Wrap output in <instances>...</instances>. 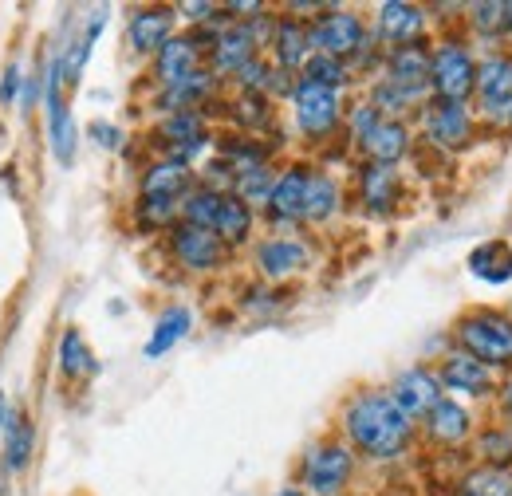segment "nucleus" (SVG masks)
I'll return each mask as SVG.
<instances>
[{
	"label": "nucleus",
	"instance_id": "19",
	"mask_svg": "<svg viewBox=\"0 0 512 496\" xmlns=\"http://www.w3.org/2000/svg\"><path fill=\"white\" fill-rule=\"evenodd\" d=\"M308 264H312V248L296 237H272L256 248V268L264 272V280H288Z\"/></svg>",
	"mask_w": 512,
	"mask_h": 496
},
{
	"label": "nucleus",
	"instance_id": "27",
	"mask_svg": "<svg viewBox=\"0 0 512 496\" xmlns=\"http://www.w3.org/2000/svg\"><path fill=\"white\" fill-rule=\"evenodd\" d=\"M398 170L394 166H379V162H367L359 170V197L367 205V213H390L394 201H398Z\"/></svg>",
	"mask_w": 512,
	"mask_h": 496
},
{
	"label": "nucleus",
	"instance_id": "44",
	"mask_svg": "<svg viewBox=\"0 0 512 496\" xmlns=\"http://www.w3.org/2000/svg\"><path fill=\"white\" fill-rule=\"evenodd\" d=\"M497 406H501V418H505V426H512V371H509V378L497 386Z\"/></svg>",
	"mask_w": 512,
	"mask_h": 496
},
{
	"label": "nucleus",
	"instance_id": "26",
	"mask_svg": "<svg viewBox=\"0 0 512 496\" xmlns=\"http://www.w3.org/2000/svg\"><path fill=\"white\" fill-rule=\"evenodd\" d=\"M469 276H477L481 284H493V288H505L512 280V245L509 241H485L469 252L465 260Z\"/></svg>",
	"mask_w": 512,
	"mask_h": 496
},
{
	"label": "nucleus",
	"instance_id": "1",
	"mask_svg": "<svg viewBox=\"0 0 512 496\" xmlns=\"http://www.w3.org/2000/svg\"><path fill=\"white\" fill-rule=\"evenodd\" d=\"M343 437L355 453L371 461H394L410 449L414 422L394 406L386 390H367L343 406Z\"/></svg>",
	"mask_w": 512,
	"mask_h": 496
},
{
	"label": "nucleus",
	"instance_id": "6",
	"mask_svg": "<svg viewBox=\"0 0 512 496\" xmlns=\"http://www.w3.org/2000/svg\"><path fill=\"white\" fill-rule=\"evenodd\" d=\"M292 115H296V126H300V134H308V138H331L339 123H343V99H339V91H327V87H316V83H308V79H296V87H292Z\"/></svg>",
	"mask_w": 512,
	"mask_h": 496
},
{
	"label": "nucleus",
	"instance_id": "29",
	"mask_svg": "<svg viewBox=\"0 0 512 496\" xmlns=\"http://www.w3.org/2000/svg\"><path fill=\"white\" fill-rule=\"evenodd\" d=\"M339 205H343L339 182L331 174H323V170H312L308 193H304V221L308 225H323V221H331L339 213Z\"/></svg>",
	"mask_w": 512,
	"mask_h": 496
},
{
	"label": "nucleus",
	"instance_id": "3",
	"mask_svg": "<svg viewBox=\"0 0 512 496\" xmlns=\"http://www.w3.org/2000/svg\"><path fill=\"white\" fill-rule=\"evenodd\" d=\"M477 87V60L465 40L446 36L430 48V99L438 103H473Z\"/></svg>",
	"mask_w": 512,
	"mask_h": 496
},
{
	"label": "nucleus",
	"instance_id": "28",
	"mask_svg": "<svg viewBox=\"0 0 512 496\" xmlns=\"http://www.w3.org/2000/svg\"><path fill=\"white\" fill-rule=\"evenodd\" d=\"M190 327H193L190 308H182V304L166 308L162 315H158V323H154V331H150V339H146L142 355H146V359H162V355H170V351L190 335Z\"/></svg>",
	"mask_w": 512,
	"mask_h": 496
},
{
	"label": "nucleus",
	"instance_id": "47",
	"mask_svg": "<svg viewBox=\"0 0 512 496\" xmlns=\"http://www.w3.org/2000/svg\"><path fill=\"white\" fill-rule=\"evenodd\" d=\"M4 414H8V406H4V394H0V422H4Z\"/></svg>",
	"mask_w": 512,
	"mask_h": 496
},
{
	"label": "nucleus",
	"instance_id": "36",
	"mask_svg": "<svg viewBox=\"0 0 512 496\" xmlns=\"http://www.w3.org/2000/svg\"><path fill=\"white\" fill-rule=\"evenodd\" d=\"M60 371H64L67 378H83V374L99 371V363H95V355H91L87 339H83L75 327L64 331V339H60Z\"/></svg>",
	"mask_w": 512,
	"mask_h": 496
},
{
	"label": "nucleus",
	"instance_id": "45",
	"mask_svg": "<svg viewBox=\"0 0 512 496\" xmlns=\"http://www.w3.org/2000/svg\"><path fill=\"white\" fill-rule=\"evenodd\" d=\"M505 24H509V36H512V0H505Z\"/></svg>",
	"mask_w": 512,
	"mask_h": 496
},
{
	"label": "nucleus",
	"instance_id": "42",
	"mask_svg": "<svg viewBox=\"0 0 512 496\" xmlns=\"http://www.w3.org/2000/svg\"><path fill=\"white\" fill-rule=\"evenodd\" d=\"M221 8L217 4H209V0H186V4H178V16H186L190 24H213V16H217Z\"/></svg>",
	"mask_w": 512,
	"mask_h": 496
},
{
	"label": "nucleus",
	"instance_id": "20",
	"mask_svg": "<svg viewBox=\"0 0 512 496\" xmlns=\"http://www.w3.org/2000/svg\"><path fill=\"white\" fill-rule=\"evenodd\" d=\"M308 178H312V170L308 166H288L280 178H276V186H272V197H268V217L276 221V225H296V221H304V193H308Z\"/></svg>",
	"mask_w": 512,
	"mask_h": 496
},
{
	"label": "nucleus",
	"instance_id": "48",
	"mask_svg": "<svg viewBox=\"0 0 512 496\" xmlns=\"http://www.w3.org/2000/svg\"><path fill=\"white\" fill-rule=\"evenodd\" d=\"M505 123H509V126H512V111H509V115H505Z\"/></svg>",
	"mask_w": 512,
	"mask_h": 496
},
{
	"label": "nucleus",
	"instance_id": "2",
	"mask_svg": "<svg viewBox=\"0 0 512 496\" xmlns=\"http://www.w3.org/2000/svg\"><path fill=\"white\" fill-rule=\"evenodd\" d=\"M453 343L457 351L473 355L477 363H485L489 371H512V315L497 308L465 311L453 327Z\"/></svg>",
	"mask_w": 512,
	"mask_h": 496
},
{
	"label": "nucleus",
	"instance_id": "32",
	"mask_svg": "<svg viewBox=\"0 0 512 496\" xmlns=\"http://www.w3.org/2000/svg\"><path fill=\"white\" fill-rule=\"evenodd\" d=\"M221 201H225V193H217V189L209 186H193L182 197V221L197 225V229H213L217 225V213H221Z\"/></svg>",
	"mask_w": 512,
	"mask_h": 496
},
{
	"label": "nucleus",
	"instance_id": "33",
	"mask_svg": "<svg viewBox=\"0 0 512 496\" xmlns=\"http://www.w3.org/2000/svg\"><path fill=\"white\" fill-rule=\"evenodd\" d=\"M8 422L12 426H8V441H4V461H8L12 473H24L28 461H32V449H36V430L24 414H12Z\"/></svg>",
	"mask_w": 512,
	"mask_h": 496
},
{
	"label": "nucleus",
	"instance_id": "15",
	"mask_svg": "<svg viewBox=\"0 0 512 496\" xmlns=\"http://www.w3.org/2000/svg\"><path fill=\"white\" fill-rule=\"evenodd\" d=\"M426 8L422 4H410V0H386L379 4V16H375V32L379 40L390 48H406V44H418L426 40Z\"/></svg>",
	"mask_w": 512,
	"mask_h": 496
},
{
	"label": "nucleus",
	"instance_id": "8",
	"mask_svg": "<svg viewBox=\"0 0 512 496\" xmlns=\"http://www.w3.org/2000/svg\"><path fill=\"white\" fill-rule=\"evenodd\" d=\"M422 130H426L430 146L453 154V150H465L473 142L477 123H473V111L465 103H438V99H430L422 107Z\"/></svg>",
	"mask_w": 512,
	"mask_h": 496
},
{
	"label": "nucleus",
	"instance_id": "11",
	"mask_svg": "<svg viewBox=\"0 0 512 496\" xmlns=\"http://www.w3.org/2000/svg\"><path fill=\"white\" fill-rule=\"evenodd\" d=\"M60 83L64 79V60L56 56V60L48 63V71H44V107H48V134H52V154L71 166L75 162V138H79V130L71 123V111H67V103L60 99Z\"/></svg>",
	"mask_w": 512,
	"mask_h": 496
},
{
	"label": "nucleus",
	"instance_id": "13",
	"mask_svg": "<svg viewBox=\"0 0 512 496\" xmlns=\"http://www.w3.org/2000/svg\"><path fill=\"white\" fill-rule=\"evenodd\" d=\"M383 79L430 103V44L418 40L406 48H390L383 60Z\"/></svg>",
	"mask_w": 512,
	"mask_h": 496
},
{
	"label": "nucleus",
	"instance_id": "16",
	"mask_svg": "<svg viewBox=\"0 0 512 496\" xmlns=\"http://www.w3.org/2000/svg\"><path fill=\"white\" fill-rule=\"evenodd\" d=\"M174 24H178V8L166 4H150L138 8L127 24V40L138 56H158L170 40H174Z\"/></svg>",
	"mask_w": 512,
	"mask_h": 496
},
{
	"label": "nucleus",
	"instance_id": "18",
	"mask_svg": "<svg viewBox=\"0 0 512 496\" xmlns=\"http://www.w3.org/2000/svg\"><path fill=\"white\" fill-rule=\"evenodd\" d=\"M272 56H276V67L296 75L304 71V63L312 60V36H308V20L300 16H276V36H272Z\"/></svg>",
	"mask_w": 512,
	"mask_h": 496
},
{
	"label": "nucleus",
	"instance_id": "38",
	"mask_svg": "<svg viewBox=\"0 0 512 496\" xmlns=\"http://www.w3.org/2000/svg\"><path fill=\"white\" fill-rule=\"evenodd\" d=\"M300 79H308L316 87H327V91H343L351 83V67L343 60H331V56H312V60L304 63Z\"/></svg>",
	"mask_w": 512,
	"mask_h": 496
},
{
	"label": "nucleus",
	"instance_id": "30",
	"mask_svg": "<svg viewBox=\"0 0 512 496\" xmlns=\"http://www.w3.org/2000/svg\"><path fill=\"white\" fill-rule=\"evenodd\" d=\"M213 233L225 241V248H237L245 245L253 237V205H245L237 193H225L221 201V213H217V225Z\"/></svg>",
	"mask_w": 512,
	"mask_h": 496
},
{
	"label": "nucleus",
	"instance_id": "10",
	"mask_svg": "<svg viewBox=\"0 0 512 496\" xmlns=\"http://www.w3.org/2000/svg\"><path fill=\"white\" fill-rule=\"evenodd\" d=\"M386 394L394 398V406H398L410 422H422V418L446 398V390H442V382H438V371H430V367H406V371L390 382Z\"/></svg>",
	"mask_w": 512,
	"mask_h": 496
},
{
	"label": "nucleus",
	"instance_id": "31",
	"mask_svg": "<svg viewBox=\"0 0 512 496\" xmlns=\"http://www.w3.org/2000/svg\"><path fill=\"white\" fill-rule=\"evenodd\" d=\"M453 496H512V469L497 465H477L457 477Z\"/></svg>",
	"mask_w": 512,
	"mask_h": 496
},
{
	"label": "nucleus",
	"instance_id": "12",
	"mask_svg": "<svg viewBox=\"0 0 512 496\" xmlns=\"http://www.w3.org/2000/svg\"><path fill=\"white\" fill-rule=\"evenodd\" d=\"M158 138L166 146V158L190 166L193 158H201L209 150V126H205V115L201 111H178V115H162V126H158Z\"/></svg>",
	"mask_w": 512,
	"mask_h": 496
},
{
	"label": "nucleus",
	"instance_id": "14",
	"mask_svg": "<svg viewBox=\"0 0 512 496\" xmlns=\"http://www.w3.org/2000/svg\"><path fill=\"white\" fill-rule=\"evenodd\" d=\"M438 382H442V390L449 394H461V398H489L493 390H497V374L489 371L485 363H477L473 355H465V351H449L442 355V363H438Z\"/></svg>",
	"mask_w": 512,
	"mask_h": 496
},
{
	"label": "nucleus",
	"instance_id": "35",
	"mask_svg": "<svg viewBox=\"0 0 512 496\" xmlns=\"http://www.w3.org/2000/svg\"><path fill=\"white\" fill-rule=\"evenodd\" d=\"M473 453L481 457V465H497V469H512V426H485Z\"/></svg>",
	"mask_w": 512,
	"mask_h": 496
},
{
	"label": "nucleus",
	"instance_id": "43",
	"mask_svg": "<svg viewBox=\"0 0 512 496\" xmlns=\"http://www.w3.org/2000/svg\"><path fill=\"white\" fill-rule=\"evenodd\" d=\"M16 95H20V67H8L0 83V103H16Z\"/></svg>",
	"mask_w": 512,
	"mask_h": 496
},
{
	"label": "nucleus",
	"instance_id": "41",
	"mask_svg": "<svg viewBox=\"0 0 512 496\" xmlns=\"http://www.w3.org/2000/svg\"><path fill=\"white\" fill-rule=\"evenodd\" d=\"M87 134H91V138H95L103 150H119V146H123V130H119L115 123H103V119H95V123L87 126Z\"/></svg>",
	"mask_w": 512,
	"mask_h": 496
},
{
	"label": "nucleus",
	"instance_id": "24",
	"mask_svg": "<svg viewBox=\"0 0 512 496\" xmlns=\"http://www.w3.org/2000/svg\"><path fill=\"white\" fill-rule=\"evenodd\" d=\"M193 189L190 166L174 162V158H158L142 170V182H138V197H170V201H182Z\"/></svg>",
	"mask_w": 512,
	"mask_h": 496
},
{
	"label": "nucleus",
	"instance_id": "46",
	"mask_svg": "<svg viewBox=\"0 0 512 496\" xmlns=\"http://www.w3.org/2000/svg\"><path fill=\"white\" fill-rule=\"evenodd\" d=\"M280 496H308V493H304V489H284Z\"/></svg>",
	"mask_w": 512,
	"mask_h": 496
},
{
	"label": "nucleus",
	"instance_id": "25",
	"mask_svg": "<svg viewBox=\"0 0 512 496\" xmlns=\"http://www.w3.org/2000/svg\"><path fill=\"white\" fill-rule=\"evenodd\" d=\"M193 71H201V48L193 44V36H174L158 56H154V79L158 87H174L182 79H190Z\"/></svg>",
	"mask_w": 512,
	"mask_h": 496
},
{
	"label": "nucleus",
	"instance_id": "21",
	"mask_svg": "<svg viewBox=\"0 0 512 496\" xmlns=\"http://www.w3.org/2000/svg\"><path fill=\"white\" fill-rule=\"evenodd\" d=\"M260 56V48L253 44V36H249V28L237 20V24H225L221 32H217V44H213V52H209V60H213V75L217 79H233L245 63H253Z\"/></svg>",
	"mask_w": 512,
	"mask_h": 496
},
{
	"label": "nucleus",
	"instance_id": "7",
	"mask_svg": "<svg viewBox=\"0 0 512 496\" xmlns=\"http://www.w3.org/2000/svg\"><path fill=\"white\" fill-rule=\"evenodd\" d=\"M473 103L485 119L505 123L512 111V56L493 48L477 60V87H473Z\"/></svg>",
	"mask_w": 512,
	"mask_h": 496
},
{
	"label": "nucleus",
	"instance_id": "23",
	"mask_svg": "<svg viewBox=\"0 0 512 496\" xmlns=\"http://www.w3.org/2000/svg\"><path fill=\"white\" fill-rule=\"evenodd\" d=\"M217 75H213V67H201V71H193L190 79H182V83H174V87H162V95H158V111L162 115H178V111H197L201 103H209L213 95H217Z\"/></svg>",
	"mask_w": 512,
	"mask_h": 496
},
{
	"label": "nucleus",
	"instance_id": "4",
	"mask_svg": "<svg viewBox=\"0 0 512 496\" xmlns=\"http://www.w3.org/2000/svg\"><path fill=\"white\" fill-rule=\"evenodd\" d=\"M312 36V52L331 56V60H355L371 48V32L363 24V16H355L351 8H323L320 16L308 24Z\"/></svg>",
	"mask_w": 512,
	"mask_h": 496
},
{
	"label": "nucleus",
	"instance_id": "34",
	"mask_svg": "<svg viewBox=\"0 0 512 496\" xmlns=\"http://www.w3.org/2000/svg\"><path fill=\"white\" fill-rule=\"evenodd\" d=\"M465 20H469V28H473L481 40H489V44H497L501 36H509V24H505V0H481V4H469V8H465Z\"/></svg>",
	"mask_w": 512,
	"mask_h": 496
},
{
	"label": "nucleus",
	"instance_id": "39",
	"mask_svg": "<svg viewBox=\"0 0 512 496\" xmlns=\"http://www.w3.org/2000/svg\"><path fill=\"white\" fill-rule=\"evenodd\" d=\"M276 178H280V174H272V166H256V170H245V174H237V182H233V193H237L245 205H268V197H272V186H276Z\"/></svg>",
	"mask_w": 512,
	"mask_h": 496
},
{
	"label": "nucleus",
	"instance_id": "37",
	"mask_svg": "<svg viewBox=\"0 0 512 496\" xmlns=\"http://www.w3.org/2000/svg\"><path fill=\"white\" fill-rule=\"evenodd\" d=\"M138 225L158 233V229H174L182 221V201H170V197H138V209H134Z\"/></svg>",
	"mask_w": 512,
	"mask_h": 496
},
{
	"label": "nucleus",
	"instance_id": "17",
	"mask_svg": "<svg viewBox=\"0 0 512 496\" xmlns=\"http://www.w3.org/2000/svg\"><path fill=\"white\" fill-rule=\"evenodd\" d=\"M422 430H426V437H430L434 445L457 449V445H465V441L473 437V410H469L465 402H457V398H442V402L422 418Z\"/></svg>",
	"mask_w": 512,
	"mask_h": 496
},
{
	"label": "nucleus",
	"instance_id": "40",
	"mask_svg": "<svg viewBox=\"0 0 512 496\" xmlns=\"http://www.w3.org/2000/svg\"><path fill=\"white\" fill-rule=\"evenodd\" d=\"M379 123H383V115L371 107V99L347 111V126H351V138H355V146H359V142H363V138H367V134H371V130H375Z\"/></svg>",
	"mask_w": 512,
	"mask_h": 496
},
{
	"label": "nucleus",
	"instance_id": "9",
	"mask_svg": "<svg viewBox=\"0 0 512 496\" xmlns=\"http://www.w3.org/2000/svg\"><path fill=\"white\" fill-rule=\"evenodd\" d=\"M170 252L174 260L186 268V272H217L225 264V241L213 233V229H197V225H186L178 221L170 229Z\"/></svg>",
	"mask_w": 512,
	"mask_h": 496
},
{
	"label": "nucleus",
	"instance_id": "5",
	"mask_svg": "<svg viewBox=\"0 0 512 496\" xmlns=\"http://www.w3.org/2000/svg\"><path fill=\"white\" fill-rule=\"evenodd\" d=\"M355 449L347 441H320L304 457V489L312 496H339L351 485Z\"/></svg>",
	"mask_w": 512,
	"mask_h": 496
},
{
	"label": "nucleus",
	"instance_id": "22",
	"mask_svg": "<svg viewBox=\"0 0 512 496\" xmlns=\"http://www.w3.org/2000/svg\"><path fill=\"white\" fill-rule=\"evenodd\" d=\"M410 146H414V134H410V126L402 123V119H383L359 142L367 162H379V166H398L410 154Z\"/></svg>",
	"mask_w": 512,
	"mask_h": 496
}]
</instances>
